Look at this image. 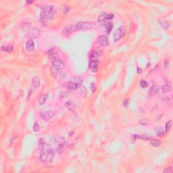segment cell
I'll use <instances>...</instances> for the list:
<instances>
[{
	"label": "cell",
	"mask_w": 173,
	"mask_h": 173,
	"mask_svg": "<svg viewBox=\"0 0 173 173\" xmlns=\"http://www.w3.org/2000/svg\"><path fill=\"white\" fill-rule=\"evenodd\" d=\"M54 157V149L46 143L41 146L40 159L44 163H51Z\"/></svg>",
	"instance_id": "cell-1"
},
{
	"label": "cell",
	"mask_w": 173,
	"mask_h": 173,
	"mask_svg": "<svg viewBox=\"0 0 173 173\" xmlns=\"http://www.w3.org/2000/svg\"><path fill=\"white\" fill-rule=\"evenodd\" d=\"M52 62V66L51 68V71L54 76H58L61 74L62 70L65 68V64L64 62L60 58H57Z\"/></svg>",
	"instance_id": "cell-2"
},
{
	"label": "cell",
	"mask_w": 173,
	"mask_h": 173,
	"mask_svg": "<svg viewBox=\"0 0 173 173\" xmlns=\"http://www.w3.org/2000/svg\"><path fill=\"white\" fill-rule=\"evenodd\" d=\"M43 14L45 16L47 20H52L55 17L57 13V10L54 7V6L50 5V6H46L44 7L43 10Z\"/></svg>",
	"instance_id": "cell-3"
},
{
	"label": "cell",
	"mask_w": 173,
	"mask_h": 173,
	"mask_svg": "<svg viewBox=\"0 0 173 173\" xmlns=\"http://www.w3.org/2000/svg\"><path fill=\"white\" fill-rule=\"evenodd\" d=\"M83 79L82 78H80V77H74V78H72L70 80L68 83V88L69 89H71V90H74V89H76L79 87L83 83Z\"/></svg>",
	"instance_id": "cell-4"
},
{
	"label": "cell",
	"mask_w": 173,
	"mask_h": 173,
	"mask_svg": "<svg viewBox=\"0 0 173 173\" xmlns=\"http://www.w3.org/2000/svg\"><path fill=\"white\" fill-rule=\"evenodd\" d=\"M126 33V29L124 26H120L117 29H116L115 31L114 32L113 37H114V41L116 42L121 39H123L124 36L125 35Z\"/></svg>",
	"instance_id": "cell-5"
},
{
	"label": "cell",
	"mask_w": 173,
	"mask_h": 173,
	"mask_svg": "<svg viewBox=\"0 0 173 173\" xmlns=\"http://www.w3.org/2000/svg\"><path fill=\"white\" fill-rule=\"evenodd\" d=\"M56 114V113L52 111V110H45L43 112H41L40 114V117L41 118L45 120V121H48L50 119H51Z\"/></svg>",
	"instance_id": "cell-6"
},
{
	"label": "cell",
	"mask_w": 173,
	"mask_h": 173,
	"mask_svg": "<svg viewBox=\"0 0 173 173\" xmlns=\"http://www.w3.org/2000/svg\"><path fill=\"white\" fill-rule=\"evenodd\" d=\"M55 142L57 143V147H56V151H58V153L62 152L63 150V148L65 145V140L64 138L61 137H56L55 139Z\"/></svg>",
	"instance_id": "cell-7"
},
{
	"label": "cell",
	"mask_w": 173,
	"mask_h": 173,
	"mask_svg": "<svg viewBox=\"0 0 173 173\" xmlns=\"http://www.w3.org/2000/svg\"><path fill=\"white\" fill-rule=\"evenodd\" d=\"M40 30L36 27L32 28L29 32V36L32 39H36L40 35Z\"/></svg>",
	"instance_id": "cell-8"
},
{
	"label": "cell",
	"mask_w": 173,
	"mask_h": 173,
	"mask_svg": "<svg viewBox=\"0 0 173 173\" xmlns=\"http://www.w3.org/2000/svg\"><path fill=\"white\" fill-rule=\"evenodd\" d=\"M98 43L102 47H106L108 45V40L107 37L102 35L98 38Z\"/></svg>",
	"instance_id": "cell-9"
},
{
	"label": "cell",
	"mask_w": 173,
	"mask_h": 173,
	"mask_svg": "<svg viewBox=\"0 0 173 173\" xmlns=\"http://www.w3.org/2000/svg\"><path fill=\"white\" fill-rule=\"evenodd\" d=\"M26 50L28 51L31 52L32 51H34L35 49V43L34 41L32 39H29L26 41Z\"/></svg>",
	"instance_id": "cell-10"
},
{
	"label": "cell",
	"mask_w": 173,
	"mask_h": 173,
	"mask_svg": "<svg viewBox=\"0 0 173 173\" xmlns=\"http://www.w3.org/2000/svg\"><path fill=\"white\" fill-rule=\"evenodd\" d=\"M89 69L92 72H97L98 70V61H91L89 63Z\"/></svg>",
	"instance_id": "cell-11"
},
{
	"label": "cell",
	"mask_w": 173,
	"mask_h": 173,
	"mask_svg": "<svg viewBox=\"0 0 173 173\" xmlns=\"http://www.w3.org/2000/svg\"><path fill=\"white\" fill-rule=\"evenodd\" d=\"M113 27H114V24L112 23V22H108L107 23H105V25H104L105 31L106 32V33L110 34V32L112 31Z\"/></svg>",
	"instance_id": "cell-12"
},
{
	"label": "cell",
	"mask_w": 173,
	"mask_h": 173,
	"mask_svg": "<svg viewBox=\"0 0 173 173\" xmlns=\"http://www.w3.org/2000/svg\"><path fill=\"white\" fill-rule=\"evenodd\" d=\"M162 90L164 93H168L172 90V85L170 82H168L162 87Z\"/></svg>",
	"instance_id": "cell-13"
},
{
	"label": "cell",
	"mask_w": 173,
	"mask_h": 173,
	"mask_svg": "<svg viewBox=\"0 0 173 173\" xmlns=\"http://www.w3.org/2000/svg\"><path fill=\"white\" fill-rule=\"evenodd\" d=\"M32 86L34 88H39L40 86V85H41V80L39 77H34V78H32Z\"/></svg>",
	"instance_id": "cell-14"
},
{
	"label": "cell",
	"mask_w": 173,
	"mask_h": 173,
	"mask_svg": "<svg viewBox=\"0 0 173 173\" xmlns=\"http://www.w3.org/2000/svg\"><path fill=\"white\" fill-rule=\"evenodd\" d=\"M65 106L70 111H73L76 108V105L74 104V103L71 101H67V102H66L65 103Z\"/></svg>",
	"instance_id": "cell-15"
},
{
	"label": "cell",
	"mask_w": 173,
	"mask_h": 173,
	"mask_svg": "<svg viewBox=\"0 0 173 173\" xmlns=\"http://www.w3.org/2000/svg\"><path fill=\"white\" fill-rule=\"evenodd\" d=\"M99 52H97L96 51H93V52L91 54V61H98L97 60H98V58H99Z\"/></svg>",
	"instance_id": "cell-16"
},
{
	"label": "cell",
	"mask_w": 173,
	"mask_h": 173,
	"mask_svg": "<svg viewBox=\"0 0 173 173\" xmlns=\"http://www.w3.org/2000/svg\"><path fill=\"white\" fill-rule=\"evenodd\" d=\"M155 133L157 135V136L162 137L163 135H164V130L162 127L158 126L157 128H155Z\"/></svg>",
	"instance_id": "cell-17"
},
{
	"label": "cell",
	"mask_w": 173,
	"mask_h": 173,
	"mask_svg": "<svg viewBox=\"0 0 173 173\" xmlns=\"http://www.w3.org/2000/svg\"><path fill=\"white\" fill-rule=\"evenodd\" d=\"M159 90H160V87L158 85H154L149 90V95H154L157 93L159 91Z\"/></svg>",
	"instance_id": "cell-18"
},
{
	"label": "cell",
	"mask_w": 173,
	"mask_h": 173,
	"mask_svg": "<svg viewBox=\"0 0 173 173\" xmlns=\"http://www.w3.org/2000/svg\"><path fill=\"white\" fill-rule=\"evenodd\" d=\"M72 32H74V31H73V29H72V25L69 26H66V27H65L64 29H63V33L65 35H69V34H70Z\"/></svg>",
	"instance_id": "cell-19"
},
{
	"label": "cell",
	"mask_w": 173,
	"mask_h": 173,
	"mask_svg": "<svg viewBox=\"0 0 173 173\" xmlns=\"http://www.w3.org/2000/svg\"><path fill=\"white\" fill-rule=\"evenodd\" d=\"M107 16H108V14H107L106 12H101V14L99 15L97 20H98V22H99L104 21L107 18Z\"/></svg>",
	"instance_id": "cell-20"
},
{
	"label": "cell",
	"mask_w": 173,
	"mask_h": 173,
	"mask_svg": "<svg viewBox=\"0 0 173 173\" xmlns=\"http://www.w3.org/2000/svg\"><path fill=\"white\" fill-rule=\"evenodd\" d=\"M40 21H41V23L42 26H47V18L45 17V16L43 14V13H41V14Z\"/></svg>",
	"instance_id": "cell-21"
},
{
	"label": "cell",
	"mask_w": 173,
	"mask_h": 173,
	"mask_svg": "<svg viewBox=\"0 0 173 173\" xmlns=\"http://www.w3.org/2000/svg\"><path fill=\"white\" fill-rule=\"evenodd\" d=\"M78 89H79V93L81 95H83L84 97H85L86 95V88L84 86H83L82 85H80V86L78 88Z\"/></svg>",
	"instance_id": "cell-22"
},
{
	"label": "cell",
	"mask_w": 173,
	"mask_h": 173,
	"mask_svg": "<svg viewBox=\"0 0 173 173\" xmlns=\"http://www.w3.org/2000/svg\"><path fill=\"white\" fill-rule=\"evenodd\" d=\"M13 46L12 45H8V46H6V45H2L1 46V49L6 52H8L10 53L11 51H13Z\"/></svg>",
	"instance_id": "cell-23"
},
{
	"label": "cell",
	"mask_w": 173,
	"mask_h": 173,
	"mask_svg": "<svg viewBox=\"0 0 173 173\" xmlns=\"http://www.w3.org/2000/svg\"><path fill=\"white\" fill-rule=\"evenodd\" d=\"M47 95L46 94H43L39 98V105H43L45 103V101H46V99H47Z\"/></svg>",
	"instance_id": "cell-24"
},
{
	"label": "cell",
	"mask_w": 173,
	"mask_h": 173,
	"mask_svg": "<svg viewBox=\"0 0 173 173\" xmlns=\"http://www.w3.org/2000/svg\"><path fill=\"white\" fill-rule=\"evenodd\" d=\"M150 144L151 145V146L154 147V148H158L159 147L160 145H161V141L160 140H155V139H154V140H151L150 141Z\"/></svg>",
	"instance_id": "cell-25"
},
{
	"label": "cell",
	"mask_w": 173,
	"mask_h": 173,
	"mask_svg": "<svg viewBox=\"0 0 173 173\" xmlns=\"http://www.w3.org/2000/svg\"><path fill=\"white\" fill-rule=\"evenodd\" d=\"M171 126H172V120H168L166 124V126H165V129H166V132L168 133L169 132L170 130V128H171Z\"/></svg>",
	"instance_id": "cell-26"
},
{
	"label": "cell",
	"mask_w": 173,
	"mask_h": 173,
	"mask_svg": "<svg viewBox=\"0 0 173 173\" xmlns=\"http://www.w3.org/2000/svg\"><path fill=\"white\" fill-rule=\"evenodd\" d=\"M56 53H57L56 49V48H54V47L50 48V49H49V50L47 51V54H48L49 56H50L53 55V54H56Z\"/></svg>",
	"instance_id": "cell-27"
},
{
	"label": "cell",
	"mask_w": 173,
	"mask_h": 173,
	"mask_svg": "<svg viewBox=\"0 0 173 173\" xmlns=\"http://www.w3.org/2000/svg\"><path fill=\"white\" fill-rule=\"evenodd\" d=\"M148 85H149V84L147 81H145L144 80H141L140 82V86L141 88H143V89H145V88H146V87H148Z\"/></svg>",
	"instance_id": "cell-28"
},
{
	"label": "cell",
	"mask_w": 173,
	"mask_h": 173,
	"mask_svg": "<svg viewBox=\"0 0 173 173\" xmlns=\"http://www.w3.org/2000/svg\"><path fill=\"white\" fill-rule=\"evenodd\" d=\"M160 22L161 25L162 26V27H163L164 29H168V28L169 25H168V23L166 21H162Z\"/></svg>",
	"instance_id": "cell-29"
},
{
	"label": "cell",
	"mask_w": 173,
	"mask_h": 173,
	"mask_svg": "<svg viewBox=\"0 0 173 173\" xmlns=\"http://www.w3.org/2000/svg\"><path fill=\"white\" fill-rule=\"evenodd\" d=\"M33 129H34V130H35V132L39 131V129H40L39 124L37 123H35V124H34V126H33Z\"/></svg>",
	"instance_id": "cell-30"
},
{
	"label": "cell",
	"mask_w": 173,
	"mask_h": 173,
	"mask_svg": "<svg viewBox=\"0 0 173 173\" xmlns=\"http://www.w3.org/2000/svg\"><path fill=\"white\" fill-rule=\"evenodd\" d=\"M149 123L148 120L147 118H143L142 120H141L140 124L141 125H147Z\"/></svg>",
	"instance_id": "cell-31"
},
{
	"label": "cell",
	"mask_w": 173,
	"mask_h": 173,
	"mask_svg": "<svg viewBox=\"0 0 173 173\" xmlns=\"http://www.w3.org/2000/svg\"><path fill=\"white\" fill-rule=\"evenodd\" d=\"M172 172V167H167L166 168V169L164 170V173H170Z\"/></svg>",
	"instance_id": "cell-32"
},
{
	"label": "cell",
	"mask_w": 173,
	"mask_h": 173,
	"mask_svg": "<svg viewBox=\"0 0 173 173\" xmlns=\"http://www.w3.org/2000/svg\"><path fill=\"white\" fill-rule=\"evenodd\" d=\"M114 18V15L113 14H108L107 16V18L106 19H108V20H112L113 18Z\"/></svg>",
	"instance_id": "cell-33"
},
{
	"label": "cell",
	"mask_w": 173,
	"mask_h": 173,
	"mask_svg": "<svg viewBox=\"0 0 173 173\" xmlns=\"http://www.w3.org/2000/svg\"><path fill=\"white\" fill-rule=\"evenodd\" d=\"M123 105L124 106V107L127 108V107H128V105H129V99H126V100L123 101Z\"/></svg>",
	"instance_id": "cell-34"
},
{
	"label": "cell",
	"mask_w": 173,
	"mask_h": 173,
	"mask_svg": "<svg viewBox=\"0 0 173 173\" xmlns=\"http://www.w3.org/2000/svg\"><path fill=\"white\" fill-rule=\"evenodd\" d=\"M70 10V9H69V7H65L64 9V13H66V12H68V11Z\"/></svg>",
	"instance_id": "cell-35"
},
{
	"label": "cell",
	"mask_w": 173,
	"mask_h": 173,
	"mask_svg": "<svg viewBox=\"0 0 173 173\" xmlns=\"http://www.w3.org/2000/svg\"><path fill=\"white\" fill-rule=\"evenodd\" d=\"M137 70H137V73H138V74H140V73H141V69L139 68V67H137Z\"/></svg>",
	"instance_id": "cell-36"
},
{
	"label": "cell",
	"mask_w": 173,
	"mask_h": 173,
	"mask_svg": "<svg viewBox=\"0 0 173 173\" xmlns=\"http://www.w3.org/2000/svg\"><path fill=\"white\" fill-rule=\"evenodd\" d=\"M164 63H165V64H166V66L167 67V66H168V60L167 59H166V60H165V61H164Z\"/></svg>",
	"instance_id": "cell-37"
},
{
	"label": "cell",
	"mask_w": 173,
	"mask_h": 173,
	"mask_svg": "<svg viewBox=\"0 0 173 173\" xmlns=\"http://www.w3.org/2000/svg\"><path fill=\"white\" fill-rule=\"evenodd\" d=\"M26 3H27V4H32L33 1H26Z\"/></svg>",
	"instance_id": "cell-38"
}]
</instances>
